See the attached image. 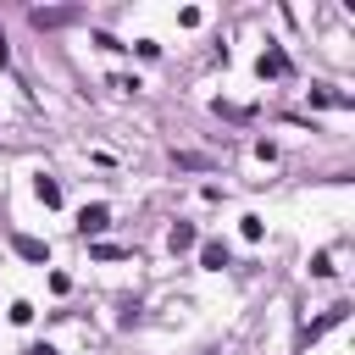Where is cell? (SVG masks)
<instances>
[{"label":"cell","mask_w":355,"mask_h":355,"mask_svg":"<svg viewBox=\"0 0 355 355\" xmlns=\"http://www.w3.org/2000/svg\"><path fill=\"white\" fill-rule=\"evenodd\" d=\"M100 227H111V205H83V211H78V233L89 239V233H100Z\"/></svg>","instance_id":"obj_1"},{"label":"cell","mask_w":355,"mask_h":355,"mask_svg":"<svg viewBox=\"0 0 355 355\" xmlns=\"http://www.w3.org/2000/svg\"><path fill=\"white\" fill-rule=\"evenodd\" d=\"M344 316H349V305H333V311H327V316H316V322H311V327H305V333H300V344H311V338H322V333H327V327H338V322H344Z\"/></svg>","instance_id":"obj_2"},{"label":"cell","mask_w":355,"mask_h":355,"mask_svg":"<svg viewBox=\"0 0 355 355\" xmlns=\"http://www.w3.org/2000/svg\"><path fill=\"white\" fill-rule=\"evenodd\" d=\"M200 266H205V272H222V266H233L227 244H200Z\"/></svg>","instance_id":"obj_3"},{"label":"cell","mask_w":355,"mask_h":355,"mask_svg":"<svg viewBox=\"0 0 355 355\" xmlns=\"http://www.w3.org/2000/svg\"><path fill=\"white\" fill-rule=\"evenodd\" d=\"M166 244H172V255H178V250H194V227H189V222H172Z\"/></svg>","instance_id":"obj_4"},{"label":"cell","mask_w":355,"mask_h":355,"mask_svg":"<svg viewBox=\"0 0 355 355\" xmlns=\"http://www.w3.org/2000/svg\"><path fill=\"white\" fill-rule=\"evenodd\" d=\"M283 72H288L283 50H266V55H261V78H283Z\"/></svg>","instance_id":"obj_5"},{"label":"cell","mask_w":355,"mask_h":355,"mask_svg":"<svg viewBox=\"0 0 355 355\" xmlns=\"http://www.w3.org/2000/svg\"><path fill=\"white\" fill-rule=\"evenodd\" d=\"M11 244H17V255H28V261H44V255H50V250H44L39 239H28V233H17Z\"/></svg>","instance_id":"obj_6"},{"label":"cell","mask_w":355,"mask_h":355,"mask_svg":"<svg viewBox=\"0 0 355 355\" xmlns=\"http://www.w3.org/2000/svg\"><path fill=\"white\" fill-rule=\"evenodd\" d=\"M33 189H39V200H44V205H61V183H55V178H39Z\"/></svg>","instance_id":"obj_7"},{"label":"cell","mask_w":355,"mask_h":355,"mask_svg":"<svg viewBox=\"0 0 355 355\" xmlns=\"http://www.w3.org/2000/svg\"><path fill=\"white\" fill-rule=\"evenodd\" d=\"M33 22L39 28H61V22H72V11H33Z\"/></svg>","instance_id":"obj_8"},{"label":"cell","mask_w":355,"mask_h":355,"mask_svg":"<svg viewBox=\"0 0 355 355\" xmlns=\"http://www.w3.org/2000/svg\"><path fill=\"white\" fill-rule=\"evenodd\" d=\"M28 355H55V349L50 344H28Z\"/></svg>","instance_id":"obj_9"}]
</instances>
